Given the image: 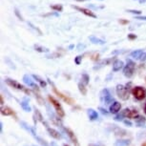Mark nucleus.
Returning a JSON list of instances; mask_svg holds the SVG:
<instances>
[{"label":"nucleus","mask_w":146,"mask_h":146,"mask_svg":"<svg viewBox=\"0 0 146 146\" xmlns=\"http://www.w3.org/2000/svg\"><path fill=\"white\" fill-rule=\"evenodd\" d=\"M131 144V141L129 139H118L115 141V146H129Z\"/></svg>","instance_id":"nucleus-22"},{"label":"nucleus","mask_w":146,"mask_h":146,"mask_svg":"<svg viewBox=\"0 0 146 146\" xmlns=\"http://www.w3.org/2000/svg\"><path fill=\"white\" fill-rule=\"evenodd\" d=\"M89 146H98V145H95V144H90Z\"/></svg>","instance_id":"nucleus-48"},{"label":"nucleus","mask_w":146,"mask_h":146,"mask_svg":"<svg viewBox=\"0 0 146 146\" xmlns=\"http://www.w3.org/2000/svg\"><path fill=\"white\" fill-rule=\"evenodd\" d=\"M128 13H134V15H141V11H135V10H127Z\"/></svg>","instance_id":"nucleus-35"},{"label":"nucleus","mask_w":146,"mask_h":146,"mask_svg":"<svg viewBox=\"0 0 146 146\" xmlns=\"http://www.w3.org/2000/svg\"><path fill=\"white\" fill-rule=\"evenodd\" d=\"M60 128H62V130L65 132V134H67V136L69 137V139H70L71 141L74 143V145H75V146H80V145H79V142H78V137H76L75 133H74V132L71 130V129L63 127V125Z\"/></svg>","instance_id":"nucleus-8"},{"label":"nucleus","mask_w":146,"mask_h":146,"mask_svg":"<svg viewBox=\"0 0 146 146\" xmlns=\"http://www.w3.org/2000/svg\"><path fill=\"white\" fill-rule=\"evenodd\" d=\"M75 1H78V2H84V1H87V0H75Z\"/></svg>","instance_id":"nucleus-45"},{"label":"nucleus","mask_w":146,"mask_h":146,"mask_svg":"<svg viewBox=\"0 0 146 146\" xmlns=\"http://www.w3.org/2000/svg\"><path fill=\"white\" fill-rule=\"evenodd\" d=\"M1 115H6V117H10V115H15V112L10 107H3V108H1Z\"/></svg>","instance_id":"nucleus-16"},{"label":"nucleus","mask_w":146,"mask_h":146,"mask_svg":"<svg viewBox=\"0 0 146 146\" xmlns=\"http://www.w3.org/2000/svg\"><path fill=\"white\" fill-rule=\"evenodd\" d=\"M124 67V62L122 61V60H115L114 63H113V71L114 72H118L120 71L121 69Z\"/></svg>","instance_id":"nucleus-13"},{"label":"nucleus","mask_w":146,"mask_h":146,"mask_svg":"<svg viewBox=\"0 0 146 146\" xmlns=\"http://www.w3.org/2000/svg\"><path fill=\"white\" fill-rule=\"evenodd\" d=\"M132 94H133L134 98L137 100H142L146 98V90L140 86L134 87L132 90Z\"/></svg>","instance_id":"nucleus-4"},{"label":"nucleus","mask_w":146,"mask_h":146,"mask_svg":"<svg viewBox=\"0 0 146 146\" xmlns=\"http://www.w3.org/2000/svg\"><path fill=\"white\" fill-rule=\"evenodd\" d=\"M34 48L35 51L39 52V53H49V52H50V50H49L48 48H45V47H42L40 45H35Z\"/></svg>","instance_id":"nucleus-24"},{"label":"nucleus","mask_w":146,"mask_h":146,"mask_svg":"<svg viewBox=\"0 0 146 146\" xmlns=\"http://www.w3.org/2000/svg\"><path fill=\"white\" fill-rule=\"evenodd\" d=\"M135 121H136V124L139 126H143L146 122V118L144 117H141V115H137V117L135 118Z\"/></svg>","instance_id":"nucleus-23"},{"label":"nucleus","mask_w":146,"mask_h":146,"mask_svg":"<svg viewBox=\"0 0 146 146\" xmlns=\"http://www.w3.org/2000/svg\"><path fill=\"white\" fill-rule=\"evenodd\" d=\"M28 25H29L30 27H31L32 29H34L35 31H36V32L38 33V34H39V35H42V32H41L40 30L38 29V28H36V27H35V26L34 25V24H32L31 22H28Z\"/></svg>","instance_id":"nucleus-33"},{"label":"nucleus","mask_w":146,"mask_h":146,"mask_svg":"<svg viewBox=\"0 0 146 146\" xmlns=\"http://www.w3.org/2000/svg\"><path fill=\"white\" fill-rule=\"evenodd\" d=\"M43 124L45 125L46 130H47V132H48L49 136L52 137H54V139H61V135H60V133H59L58 131L54 130V128L49 127V125L47 124V123L45 122V121H44V122H43Z\"/></svg>","instance_id":"nucleus-9"},{"label":"nucleus","mask_w":146,"mask_h":146,"mask_svg":"<svg viewBox=\"0 0 146 146\" xmlns=\"http://www.w3.org/2000/svg\"><path fill=\"white\" fill-rule=\"evenodd\" d=\"M123 122H124V124H125V125H127L128 127H131V126H132V122H131L130 120L125 119V120H123Z\"/></svg>","instance_id":"nucleus-36"},{"label":"nucleus","mask_w":146,"mask_h":146,"mask_svg":"<svg viewBox=\"0 0 146 146\" xmlns=\"http://www.w3.org/2000/svg\"><path fill=\"white\" fill-rule=\"evenodd\" d=\"M141 146H146V142H144V143H142V145Z\"/></svg>","instance_id":"nucleus-47"},{"label":"nucleus","mask_w":146,"mask_h":146,"mask_svg":"<svg viewBox=\"0 0 146 146\" xmlns=\"http://www.w3.org/2000/svg\"><path fill=\"white\" fill-rule=\"evenodd\" d=\"M35 115H36V118H38V120H39V121H41V122H44V119H43V117H42V115H41L40 114V113H39V111H38V110L36 109V108H35Z\"/></svg>","instance_id":"nucleus-30"},{"label":"nucleus","mask_w":146,"mask_h":146,"mask_svg":"<svg viewBox=\"0 0 146 146\" xmlns=\"http://www.w3.org/2000/svg\"><path fill=\"white\" fill-rule=\"evenodd\" d=\"M72 7H73L74 9L79 11V12L82 13L83 15L89 16V17H92V18H96V17H98L96 13H94V12H92V11L89 10V9H86V8H81V7H78V6H72Z\"/></svg>","instance_id":"nucleus-10"},{"label":"nucleus","mask_w":146,"mask_h":146,"mask_svg":"<svg viewBox=\"0 0 146 146\" xmlns=\"http://www.w3.org/2000/svg\"><path fill=\"white\" fill-rule=\"evenodd\" d=\"M78 87L79 92L82 94V96H86L87 95V89H86L85 85L82 83V82H79L78 85Z\"/></svg>","instance_id":"nucleus-26"},{"label":"nucleus","mask_w":146,"mask_h":146,"mask_svg":"<svg viewBox=\"0 0 146 146\" xmlns=\"http://www.w3.org/2000/svg\"><path fill=\"white\" fill-rule=\"evenodd\" d=\"M5 82H6V83L9 85L10 87L15 88V89L19 90V91H23V92H25L26 94H28V95L31 93L28 89H26L23 85H21L19 82H17L16 80H13V79H11V78H6V79H5Z\"/></svg>","instance_id":"nucleus-5"},{"label":"nucleus","mask_w":146,"mask_h":146,"mask_svg":"<svg viewBox=\"0 0 146 146\" xmlns=\"http://www.w3.org/2000/svg\"><path fill=\"white\" fill-rule=\"evenodd\" d=\"M145 83H146V76H145Z\"/></svg>","instance_id":"nucleus-50"},{"label":"nucleus","mask_w":146,"mask_h":146,"mask_svg":"<svg viewBox=\"0 0 146 146\" xmlns=\"http://www.w3.org/2000/svg\"><path fill=\"white\" fill-rule=\"evenodd\" d=\"M87 114H88V117H89L90 120H96L98 118V112L95 111L94 109H88L87 110Z\"/></svg>","instance_id":"nucleus-15"},{"label":"nucleus","mask_w":146,"mask_h":146,"mask_svg":"<svg viewBox=\"0 0 146 146\" xmlns=\"http://www.w3.org/2000/svg\"><path fill=\"white\" fill-rule=\"evenodd\" d=\"M124 117H125L124 113H123V111H121V113H119V114H117V115H115V119L119 121V120H123V118H124Z\"/></svg>","instance_id":"nucleus-32"},{"label":"nucleus","mask_w":146,"mask_h":146,"mask_svg":"<svg viewBox=\"0 0 146 146\" xmlns=\"http://www.w3.org/2000/svg\"><path fill=\"white\" fill-rule=\"evenodd\" d=\"M115 136H120V137H123V136H126L127 135V132L123 129H120V128H115Z\"/></svg>","instance_id":"nucleus-27"},{"label":"nucleus","mask_w":146,"mask_h":146,"mask_svg":"<svg viewBox=\"0 0 146 146\" xmlns=\"http://www.w3.org/2000/svg\"><path fill=\"white\" fill-rule=\"evenodd\" d=\"M100 100L103 101L104 104H110L114 101V98H112L111 94L107 89H103L100 92Z\"/></svg>","instance_id":"nucleus-7"},{"label":"nucleus","mask_w":146,"mask_h":146,"mask_svg":"<svg viewBox=\"0 0 146 146\" xmlns=\"http://www.w3.org/2000/svg\"><path fill=\"white\" fill-rule=\"evenodd\" d=\"M15 15L18 16V18L20 19V20H23V17H22V16L19 15V13H18V10L17 9H15Z\"/></svg>","instance_id":"nucleus-40"},{"label":"nucleus","mask_w":146,"mask_h":146,"mask_svg":"<svg viewBox=\"0 0 146 146\" xmlns=\"http://www.w3.org/2000/svg\"><path fill=\"white\" fill-rule=\"evenodd\" d=\"M20 105L22 107V109H23L25 112H30V111H31V107H30V105H29V98H24L23 100L21 101Z\"/></svg>","instance_id":"nucleus-17"},{"label":"nucleus","mask_w":146,"mask_h":146,"mask_svg":"<svg viewBox=\"0 0 146 146\" xmlns=\"http://www.w3.org/2000/svg\"><path fill=\"white\" fill-rule=\"evenodd\" d=\"M98 110H100V111H101V113H102L103 115H108V112H107L104 108H102V107H100V108H98Z\"/></svg>","instance_id":"nucleus-37"},{"label":"nucleus","mask_w":146,"mask_h":146,"mask_svg":"<svg viewBox=\"0 0 146 146\" xmlns=\"http://www.w3.org/2000/svg\"><path fill=\"white\" fill-rule=\"evenodd\" d=\"M35 139L37 140L38 142L40 143L41 145L42 146H49V144L48 143L46 142V140H44L43 139H41V137H37V136H35Z\"/></svg>","instance_id":"nucleus-31"},{"label":"nucleus","mask_w":146,"mask_h":146,"mask_svg":"<svg viewBox=\"0 0 146 146\" xmlns=\"http://www.w3.org/2000/svg\"><path fill=\"white\" fill-rule=\"evenodd\" d=\"M21 126H22V127H23L24 129H25L26 131L30 132L32 136H34V137H35V136H36V135H35V131H34V129H32L28 124H27V123H25V122H21Z\"/></svg>","instance_id":"nucleus-25"},{"label":"nucleus","mask_w":146,"mask_h":146,"mask_svg":"<svg viewBox=\"0 0 146 146\" xmlns=\"http://www.w3.org/2000/svg\"><path fill=\"white\" fill-rule=\"evenodd\" d=\"M63 146H69L68 144H63Z\"/></svg>","instance_id":"nucleus-49"},{"label":"nucleus","mask_w":146,"mask_h":146,"mask_svg":"<svg viewBox=\"0 0 146 146\" xmlns=\"http://www.w3.org/2000/svg\"><path fill=\"white\" fill-rule=\"evenodd\" d=\"M144 113H145V115H146V103H145V105H144Z\"/></svg>","instance_id":"nucleus-46"},{"label":"nucleus","mask_w":146,"mask_h":146,"mask_svg":"<svg viewBox=\"0 0 146 146\" xmlns=\"http://www.w3.org/2000/svg\"><path fill=\"white\" fill-rule=\"evenodd\" d=\"M123 113H124L125 117L128 118H136L137 115H139V112H137V109H133V108H125L123 110Z\"/></svg>","instance_id":"nucleus-11"},{"label":"nucleus","mask_w":146,"mask_h":146,"mask_svg":"<svg viewBox=\"0 0 146 146\" xmlns=\"http://www.w3.org/2000/svg\"><path fill=\"white\" fill-rule=\"evenodd\" d=\"M135 69H136V63L133 60L128 59L127 63L123 68V75L127 78H131L135 74Z\"/></svg>","instance_id":"nucleus-2"},{"label":"nucleus","mask_w":146,"mask_h":146,"mask_svg":"<svg viewBox=\"0 0 146 146\" xmlns=\"http://www.w3.org/2000/svg\"><path fill=\"white\" fill-rule=\"evenodd\" d=\"M2 129H3V123L0 122V132L2 133Z\"/></svg>","instance_id":"nucleus-42"},{"label":"nucleus","mask_w":146,"mask_h":146,"mask_svg":"<svg viewBox=\"0 0 146 146\" xmlns=\"http://www.w3.org/2000/svg\"><path fill=\"white\" fill-rule=\"evenodd\" d=\"M135 18L139 19V20H146V16H139V15H137Z\"/></svg>","instance_id":"nucleus-39"},{"label":"nucleus","mask_w":146,"mask_h":146,"mask_svg":"<svg viewBox=\"0 0 146 146\" xmlns=\"http://www.w3.org/2000/svg\"><path fill=\"white\" fill-rule=\"evenodd\" d=\"M139 2L141 4H144V3H146V0H139Z\"/></svg>","instance_id":"nucleus-43"},{"label":"nucleus","mask_w":146,"mask_h":146,"mask_svg":"<svg viewBox=\"0 0 146 146\" xmlns=\"http://www.w3.org/2000/svg\"><path fill=\"white\" fill-rule=\"evenodd\" d=\"M3 103H4V100H3V96H1V105H3Z\"/></svg>","instance_id":"nucleus-44"},{"label":"nucleus","mask_w":146,"mask_h":146,"mask_svg":"<svg viewBox=\"0 0 146 146\" xmlns=\"http://www.w3.org/2000/svg\"><path fill=\"white\" fill-rule=\"evenodd\" d=\"M112 61V58H108V59H104V60H102L101 62H100L98 63V65L96 66H95L94 67V70H98V69H100V68H102V67H104V66H106V65H108L110 62Z\"/></svg>","instance_id":"nucleus-21"},{"label":"nucleus","mask_w":146,"mask_h":146,"mask_svg":"<svg viewBox=\"0 0 146 146\" xmlns=\"http://www.w3.org/2000/svg\"><path fill=\"white\" fill-rule=\"evenodd\" d=\"M115 92L121 100H128L130 98V91H129L128 85L117 84L115 87Z\"/></svg>","instance_id":"nucleus-1"},{"label":"nucleus","mask_w":146,"mask_h":146,"mask_svg":"<svg viewBox=\"0 0 146 146\" xmlns=\"http://www.w3.org/2000/svg\"><path fill=\"white\" fill-rule=\"evenodd\" d=\"M33 78H34V79L36 82H38V83L40 84V87H42V88H45L47 86V82L46 80H44V79L41 78V76H37V75H33Z\"/></svg>","instance_id":"nucleus-20"},{"label":"nucleus","mask_w":146,"mask_h":146,"mask_svg":"<svg viewBox=\"0 0 146 146\" xmlns=\"http://www.w3.org/2000/svg\"><path fill=\"white\" fill-rule=\"evenodd\" d=\"M143 54H144V52L142 50H136L131 53V57H133L135 59H141Z\"/></svg>","instance_id":"nucleus-19"},{"label":"nucleus","mask_w":146,"mask_h":146,"mask_svg":"<svg viewBox=\"0 0 146 146\" xmlns=\"http://www.w3.org/2000/svg\"><path fill=\"white\" fill-rule=\"evenodd\" d=\"M49 100H50V102L52 103V105L54 106V111L56 112V115H58L60 117H65V112H64V109L62 108L61 104H60L58 101H57L56 98H54V96H49Z\"/></svg>","instance_id":"nucleus-3"},{"label":"nucleus","mask_w":146,"mask_h":146,"mask_svg":"<svg viewBox=\"0 0 146 146\" xmlns=\"http://www.w3.org/2000/svg\"><path fill=\"white\" fill-rule=\"evenodd\" d=\"M120 108H121V104L119 102H117V101H114V103L111 104V106H110V113H112V114H117L120 111Z\"/></svg>","instance_id":"nucleus-14"},{"label":"nucleus","mask_w":146,"mask_h":146,"mask_svg":"<svg viewBox=\"0 0 146 146\" xmlns=\"http://www.w3.org/2000/svg\"><path fill=\"white\" fill-rule=\"evenodd\" d=\"M141 61H146V53H144V54L142 56V57H141Z\"/></svg>","instance_id":"nucleus-41"},{"label":"nucleus","mask_w":146,"mask_h":146,"mask_svg":"<svg viewBox=\"0 0 146 146\" xmlns=\"http://www.w3.org/2000/svg\"><path fill=\"white\" fill-rule=\"evenodd\" d=\"M47 80H48V82H49V83H50L51 84V86L52 87H53V90H54V93H56V95L57 96H59V98H62V100H64L65 101V102L66 103H68V104H70V105H72V104H74V103H75V101H74L73 100H72V98H69V96H65V95H63V94L62 93H60V92H58V91H57V89H56V86H54V82H52L51 80H50V79H47Z\"/></svg>","instance_id":"nucleus-6"},{"label":"nucleus","mask_w":146,"mask_h":146,"mask_svg":"<svg viewBox=\"0 0 146 146\" xmlns=\"http://www.w3.org/2000/svg\"><path fill=\"white\" fill-rule=\"evenodd\" d=\"M128 38H129V39H136L137 35H134V34H130V35H128Z\"/></svg>","instance_id":"nucleus-38"},{"label":"nucleus","mask_w":146,"mask_h":146,"mask_svg":"<svg viewBox=\"0 0 146 146\" xmlns=\"http://www.w3.org/2000/svg\"><path fill=\"white\" fill-rule=\"evenodd\" d=\"M33 146H36V145H33Z\"/></svg>","instance_id":"nucleus-51"},{"label":"nucleus","mask_w":146,"mask_h":146,"mask_svg":"<svg viewBox=\"0 0 146 146\" xmlns=\"http://www.w3.org/2000/svg\"><path fill=\"white\" fill-rule=\"evenodd\" d=\"M23 81H24V83L27 84L28 86H30L31 88H33L34 90H36L38 91V87H37V85L35 83V81L33 80V79L31 78V76H29L28 75H25L23 76Z\"/></svg>","instance_id":"nucleus-12"},{"label":"nucleus","mask_w":146,"mask_h":146,"mask_svg":"<svg viewBox=\"0 0 146 146\" xmlns=\"http://www.w3.org/2000/svg\"><path fill=\"white\" fill-rule=\"evenodd\" d=\"M89 40L93 44H96V45H104V44H105V41L100 39V38H98L96 36H95V35H91V36H89Z\"/></svg>","instance_id":"nucleus-18"},{"label":"nucleus","mask_w":146,"mask_h":146,"mask_svg":"<svg viewBox=\"0 0 146 146\" xmlns=\"http://www.w3.org/2000/svg\"><path fill=\"white\" fill-rule=\"evenodd\" d=\"M82 57H83L82 56H76V58H75V63H76V65H79V64H80V63H81Z\"/></svg>","instance_id":"nucleus-34"},{"label":"nucleus","mask_w":146,"mask_h":146,"mask_svg":"<svg viewBox=\"0 0 146 146\" xmlns=\"http://www.w3.org/2000/svg\"><path fill=\"white\" fill-rule=\"evenodd\" d=\"M89 80H90V78H89V76L86 75V74H83V75L81 76V82L84 85H87L89 83Z\"/></svg>","instance_id":"nucleus-28"},{"label":"nucleus","mask_w":146,"mask_h":146,"mask_svg":"<svg viewBox=\"0 0 146 146\" xmlns=\"http://www.w3.org/2000/svg\"><path fill=\"white\" fill-rule=\"evenodd\" d=\"M51 9L56 11V12H62L63 11V6L60 4H56V5H53V6H51Z\"/></svg>","instance_id":"nucleus-29"}]
</instances>
